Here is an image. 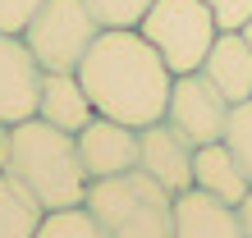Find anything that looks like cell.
Segmentation results:
<instances>
[{
  "label": "cell",
  "mask_w": 252,
  "mask_h": 238,
  "mask_svg": "<svg viewBox=\"0 0 252 238\" xmlns=\"http://www.w3.org/2000/svg\"><path fill=\"white\" fill-rule=\"evenodd\" d=\"M5 151H9V128L0 124V170H5Z\"/></svg>",
  "instance_id": "cell-21"
},
{
  "label": "cell",
  "mask_w": 252,
  "mask_h": 238,
  "mask_svg": "<svg viewBox=\"0 0 252 238\" xmlns=\"http://www.w3.org/2000/svg\"><path fill=\"white\" fill-rule=\"evenodd\" d=\"M73 138H78V156H83L87 178H110V174H124V170H138V128L133 124L96 115Z\"/></svg>",
  "instance_id": "cell-9"
},
{
  "label": "cell",
  "mask_w": 252,
  "mask_h": 238,
  "mask_svg": "<svg viewBox=\"0 0 252 238\" xmlns=\"http://www.w3.org/2000/svg\"><path fill=\"white\" fill-rule=\"evenodd\" d=\"M83 206L96 215L106 238H174V192L142 170L92 178Z\"/></svg>",
  "instance_id": "cell-3"
},
{
  "label": "cell",
  "mask_w": 252,
  "mask_h": 238,
  "mask_svg": "<svg viewBox=\"0 0 252 238\" xmlns=\"http://www.w3.org/2000/svg\"><path fill=\"white\" fill-rule=\"evenodd\" d=\"M192 188H206L211 197L234 202V206L252 192L243 165L234 160V151H229L225 142H202L197 151H192Z\"/></svg>",
  "instance_id": "cell-13"
},
{
  "label": "cell",
  "mask_w": 252,
  "mask_h": 238,
  "mask_svg": "<svg viewBox=\"0 0 252 238\" xmlns=\"http://www.w3.org/2000/svg\"><path fill=\"white\" fill-rule=\"evenodd\" d=\"M165 119L184 133L192 147L220 142V138H225V119H229V101H225V92H220L202 69L174 73L170 101H165Z\"/></svg>",
  "instance_id": "cell-6"
},
{
  "label": "cell",
  "mask_w": 252,
  "mask_h": 238,
  "mask_svg": "<svg viewBox=\"0 0 252 238\" xmlns=\"http://www.w3.org/2000/svg\"><path fill=\"white\" fill-rule=\"evenodd\" d=\"M41 69L32 46L14 32H0V124L14 128L37 115V92H41Z\"/></svg>",
  "instance_id": "cell-7"
},
{
  "label": "cell",
  "mask_w": 252,
  "mask_h": 238,
  "mask_svg": "<svg viewBox=\"0 0 252 238\" xmlns=\"http://www.w3.org/2000/svg\"><path fill=\"white\" fill-rule=\"evenodd\" d=\"M32 238H106L96 215L87 206H64V211H46Z\"/></svg>",
  "instance_id": "cell-15"
},
{
  "label": "cell",
  "mask_w": 252,
  "mask_h": 238,
  "mask_svg": "<svg viewBox=\"0 0 252 238\" xmlns=\"http://www.w3.org/2000/svg\"><path fill=\"white\" fill-rule=\"evenodd\" d=\"M206 9L216 14L220 32H243V23L252 19V0H206Z\"/></svg>",
  "instance_id": "cell-18"
},
{
  "label": "cell",
  "mask_w": 252,
  "mask_h": 238,
  "mask_svg": "<svg viewBox=\"0 0 252 238\" xmlns=\"http://www.w3.org/2000/svg\"><path fill=\"white\" fill-rule=\"evenodd\" d=\"M37 9H41V0H0V32L23 37V28L32 23Z\"/></svg>",
  "instance_id": "cell-19"
},
{
  "label": "cell",
  "mask_w": 252,
  "mask_h": 238,
  "mask_svg": "<svg viewBox=\"0 0 252 238\" xmlns=\"http://www.w3.org/2000/svg\"><path fill=\"white\" fill-rule=\"evenodd\" d=\"M78 78L92 96L96 115L106 119H120L133 128L165 119L174 73L138 28H101L92 51L78 64Z\"/></svg>",
  "instance_id": "cell-1"
},
{
  "label": "cell",
  "mask_w": 252,
  "mask_h": 238,
  "mask_svg": "<svg viewBox=\"0 0 252 238\" xmlns=\"http://www.w3.org/2000/svg\"><path fill=\"white\" fill-rule=\"evenodd\" d=\"M41 206L19 178H9L0 170V238H32L41 225Z\"/></svg>",
  "instance_id": "cell-14"
},
{
  "label": "cell",
  "mask_w": 252,
  "mask_h": 238,
  "mask_svg": "<svg viewBox=\"0 0 252 238\" xmlns=\"http://www.w3.org/2000/svg\"><path fill=\"white\" fill-rule=\"evenodd\" d=\"M243 41H248V46H252V19L243 23Z\"/></svg>",
  "instance_id": "cell-22"
},
{
  "label": "cell",
  "mask_w": 252,
  "mask_h": 238,
  "mask_svg": "<svg viewBox=\"0 0 252 238\" xmlns=\"http://www.w3.org/2000/svg\"><path fill=\"white\" fill-rule=\"evenodd\" d=\"M37 119L64 128V133H83L96 119V106L87 96V87L78 73H41V92H37Z\"/></svg>",
  "instance_id": "cell-11"
},
{
  "label": "cell",
  "mask_w": 252,
  "mask_h": 238,
  "mask_svg": "<svg viewBox=\"0 0 252 238\" xmlns=\"http://www.w3.org/2000/svg\"><path fill=\"white\" fill-rule=\"evenodd\" d=\"M192 147L170 119H156V124L138 128V170L152 174L160 188H170L179 197L184 188H192Z\"/></svg>",
  "instance_id": "cell-8"
},
{
  "label": "cell",
  "mask_w": 252,
  "mask_h": 238,
  "mask_svg": "<svg viewBox=\"0 0 252 238\" xmlns=\"http://www.w3.org/2000/svg\"><path fill=\"white\" fill-rule=\"evenodd\" d=\"M239 220H243V238H252V192L239 202Z\"/></svg>",
  "instance_id": "cell-20"
},
{
  "label": "cell",
  "mask_w": 252,
  "mask_h": 238,
  "mask_svg": "<svg viewBox=\"0 0 252 238\" xmlns=\"http://www.w3.org/2000/svg\"><path fill=\"white\" fill-rule=\"evenodd\" d=\"M174 238H243L239 206L211 197L206 188H184L174 197Z\"/></svg>",
  "instance_id": "cell-10"
},
{
  "label": "cell",
  "mask_w": 252,
  "mask_h": 238,
  "mask_svg": "<svg viewBox=\"0 0 252 238\" xmlns=\"http://www.w3.org/2000/svg\"><path fill=\"white\" fill-rule=\"evenodd\" d=\"M5 174L37 197L41 211H64V206L87 202V170L78 156V138L46 119H23L9 128V151H5Z\"/></svg>",
  "instance_id": "cell-2"
},
{
  "label": "cell",
  "mask_w": 252,
  "mask_h": 238,
  "mask_svg": "<svg viewBox=\"0 0 252 238\" xmlns=\"http://www.w3.org/2000/svg\"><path fill=\"white\" fill-rule=\"evenodd\" d=\"M234 151V160L243 165L248 183H252V96L248 101H234L229 106V119H225V138H220Z\"/></svg>",
  "instance_id": "cell-16"
},
{
  "label": "cell",
  "mask_w": 252,
  "mask_h": 238,
  "mask_svg": "<svg viewBox=\"0 0 252 238\" xmlns=\"http://www.w3.org/2000/svg\"><path fill=\"white\" fill-rule=\"evenodd\" d=\"M87 9L101 28H138L152 0H87Z\"/></svg>",
  "instance_id": "cell-17"
},
{
  "label": "cell",
  "mask_w": 252,
  "mask_h": 238,
  "mask_svg": "<svg viewBox=\"0 0 252 238\" xmlns=\"http://www.w3.org/2000/svg\"><path fill=\"white\" fill-rule=\"evenodd\" d=\"M202 73L211 78L225 101H248L252 96V46L243 41V32H216L211 51L202 60Z\"/></svg>",
  "instance_id": "cell-12"
},
{
  "label": "cell",
  "mask_w": 252,
  "mask_h": 238,
  "mask_svg": "<svg viewBox=\"0 0 252 238\" xmlns=\"http://www.w3.org/2000/svg\"><path fill=\"white\" fill-rule=\"evenodd\" d=\"M138 32L160 51L170 73H192L202 69L220 28H216V14L206 9V0H152Z\"/></svg>",
  "instance_id": "cell-4"
},
{
  "label": "cell",
  "mask_w": 252,
  "mask_h": 238,
  "mask_svg": "<svg viewBox=\"0 0 252 238\" xmlns=\"http://www.w3.org/2000/svg\"><path fill=\"white\" fill-rule=\"evenodd\" d=\"M96 32H101V23L92 19L87 0H41L32 23L23 28V41L32 46L37 64L46 73H78Z\"/></svg>",
  "instance_id": "cell-5"
}]
</instances>
